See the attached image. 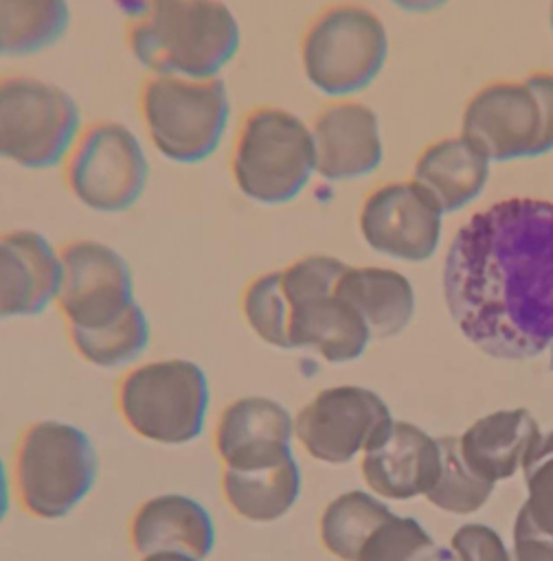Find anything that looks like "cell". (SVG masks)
<instances>
[{
  "instance_id": "f1b7e54d",
  "label": "cell",
  "mask_w": 553,
  "mask_h": 561,
  "mask_svg": "<svg viewBox=\"0 0 553 561\" xmlns=\"http://www.w3.org/2000/svg\"><path fill=\"white\" fill-rule=\"evenodd\" d=\"M241 316L248 329L268 346L287 351V302L279 270L255 276L241 291Z\"/></svg>"
},
{
  "instance_id": "8fae6325",
  "label": "cell",
  "mask_w": 553,
  "mask_h": 561,
  "mask_svg": "<svg viewBox=\"0 0 553 561\" xmlns=\"http://www.w3.org/2000/svg\"><path fill=\"white\" fill-rule=\"evenodd\" d=\"M61 167L68 193L94 213L132 208L149 180V162L138 136L116 121L81 127Z\"/></svg>"
},
{
  "instance_id": "83f0119b",
  "label": "cell",
  "mask_w": 553,
  "mask_h": 561,
  "mask_svg": "<svg viewBox=\"0 0 553 561\" xmlns=\"http://www.w3.org/2000/svg\"><path fill=\"white\" fill-rule=\"evenodd\" d=\"M358 561H452L415 517L393 515L362 546Z\"/></svg>"
},
{
  "instance_id": "5b68a950",
  "label": "cell",
  "mask_w": 553,
  "mask_h": 561,
  "mask_svg": "<svg viewBox=\"0 0 553 561\" xmlns=\"http://www.w3.org/2000/svg\"><path fill=\"white\" fill-rule=\"evenodd\" d=\"M230 173L239 193L255 204L292 202L316 173L309 127L285 107H252L237 127Z\"/></svg>"
},
{
  "instance_id": "5bb4252c",
  "label": "cell",
  "mask_w": 553,
  "mask_h": 561,
  "mask_svg": "<svg viewBox=\"0 0 553 561\" xmlns=\"http://www.w3.org/2000/svg\"><path fill=\"white\" fill-rule=\"evenodd\" d=\"M441 215L439 202L419 182H388L364 197L358 224L375 252L424 261L439 245Z\"/></svg>"
},
{
  "instance_id": "e575fe53",
  "label": "cell",
  "mask_w": 553,
  "mask_h": 561,
  "mask_svg": "<svg viewBox=\"0 0 553 561\" xmlns=\"http://www.w3.org/2000/svg\"><path fill=\"white\" fill-rule=\"evenodd\" d=\"M138 561H198V559L184 557V554H173V552H160V554H145V557H138Z\"/></svg>"
},
{
  "instance_id": "836d02e7",
  "label": "cell",
  "mask_w": 553,
  "mask_h": 561,
  "mask_svg": "<svg viewBox=\"0 0 553 561\" xmlns=\"http://www.w3.org/2000/svg\"><path fill=\"white\" fill-rule=\"evenodd\" d=\"M391 2L408 13H428L443 7L448 0H391Z\"/></svg>"
},
{
  "instance_id": "6da1fadb",
  "label": "cell",
  "mask_w": 553,
  "mask_h": 561,
  "mask_svg": "<svg viewBox=\"0 0 553 561\" xmlns=\"http://www.w3.org/2000/svg\"><path fill=\"white\" fill-rule=\"evenodd\" d=\"M443 296L461 333L500 359L553 344V202L509 197L474 213L443 263Z\"/></svg>"
},
{
  "instance_id": "3957f363",
  "label": "cell",
  "mask_w": 553,
  "mask_h": 561,
  "mask_svg": "<svg viewBox=\"0 0 553 561\" xmlns=\"http://www.w3.org/2000/svg\"><path fill=\"white\" fill-rule=\"evenodd\" d=\"M9 473L22 511L35 519L55 522L90 495L99 476V456L81 427L40 419L18 436Z\"/></svg>"
},
{
  "instance_id": "d6986e66",
  "label": "cell",
  "mask_w": 553,
  "mask_h": 561,
  "mask_svg": "<svg viewBox=\"0 0 553 561\" xmlns=\"http://www.w3.org/2000/svg\"><path fill=\"white\" fill-rule=\"evenodd\" d=\"M360 471L366 486L382 497L426 495L441 473L439 443L406 421H393L388 432L362 454Z\"/></svg>"
},
{
  "instance_id": "1f68e13d",
  "label": "cell",
  "mask_w": 553,
  "mask_h": 561,
  "mask_svg": "<svg viewBox=\"0 0 553 561\" xmlns=\"http://www.w3.org/2000/svg\"><path fill=\"white\" fill-rule=\"evenodd\" d=\"M514 561H553V537L540 533L524 515H516L514 524Z\"/></svg>"
},
{
  "instance_id": "4316f807",
  "label": "cell",
  "mask_w": 553,
  "mask_h": 561,
  "mask_svg": "<svg viewBox=\"0 0 553 561\" xmlns=\"http://www.w3.org/2000/svg\"><path fill=\"white\" fill-rule=\"evenodd\" d=\"M441 451V473L426 500L445 513L467 515L478 511L492 495L494 484L478 478L463 460L459 436L437 438Z\"/></svg>"
},
{
  "instance_id": "52a82bcc",
  "label": "cell",
  "mask_w": 553,
  "mask_h": 561,
  "mask_svg": "<svg viewBox=\"0 0 553 561\" xmlns=\"http://www.w3.org/2000/svg\"><path fill=\"white\" fill-rule=\"evenodd\" d=\"M138 110L151 145L171 162L198 164L219 147L230 96L219 77L151 75L140 85Z\"/></svg>"
},
{
  "instance_id": "ba28073f",
  "label": "cell",
  "mask_w": 553,
  "mask_h": 561,
  "mask_svg": "<svg viewBox=\"0 0 553 561\" xmlns=\"http://www.w3.org/2000/svg\"><path fill=\"white\" fill-rule=\"evenodd\" d=\"M461 136L489 160L533 158L553 149V72L494 81L465 105Z\"/></svg>"
},
{
  "instance_id": "7a4b0ae2",
  "label": "cell",
  "mask_w": 553,
  "mask_h": 561,
  "mask_svg": "<svg viewBox=\"0 0 553 561\" xmlns=\"http://www.w3.org/2000/svg\"><path fill=\"white\" fill-rule=\"evenodd\" d=\"M239 42V22L222 0H145L127 26V48L151 75L219 77Z\"/></svg>"
},
{
  "instance_id": "30bf717a",
  "label": "cell",
  "mask_w": 553,
  "mask_h": 561,
  "mask_svg": "<svg viewBox=\"0 0 553 561\" xmlns=\"http://www.w3.org/2000/svg\"><path fill=\"white\" fill-rule=\"evenodd\" d=\"M81 131L77 101L64 88L33 77H0V158L44 171L59 167Z\"/></svg>"
},
{
  "instance_id": "f546056e",
  "label": "cell",
  "mask_w": 553,
  "mask_h": 561,
  "mask_svg": "<svg viewBox=\"0 0 553 561\" xmlns=\"http://www.w3.org/2000/svg\"><path fill=\"white\" fill-rule=\"evenodd\" d=\"M522 471L529 497L518 513L540 533L553 537V432L540 436L527 451Z\"/></svg>"
},
{
  "instance_id": "9a60e30c",
  "label": "cell",
  "mask_w": 553,
  "mask_h": 561,
  "mask_svg": "<svg viewBox=\"0 0 553 561\" xmlns=\"http://www.w3.org/2000/svg\"><path fill=\"white\" fill-rule=\"evenodd\" d=\"M294 416L276 399L237 397L213 427V447L224 469H263L294 456Z\"/></svg>"
},
{
  "instance_id": "44dd1931",
  "label": "cell",
  "mask_w": 553,
  "mask_h": 561,
  "mask_svg": "<svg viewBox=\"0 0 553 561\" xmlns=\"http://www.w3.org/2000/svg\"><path fill=\"white\" fill-rule=\"evenodd\" d=\"M489 162L465 136H452L421 151L413 178L439 202L443 213H454L478 197L489 175Z\"/></svg>"
},
{
  "instance_id": "4dcf8cb0",
  "label": "cell",
  "mask_w": 553,
  "mask_h": 561,
  "mask_svg": "<svg viewBox=\"0 0 553 561\" xmlns=\"http://www.w3.org/2000/svg\"><path fill=\"white\" fill-rule=\"evenodd\" d=\"M454 561H514L500 535L485 524H465L452 535Z\"/></svg>"
},
{
  "instance_id": "7c38bea8",
  "label": "cell",
  "mask_w": 553,
  "mask_h": 561,
  "mask_svg": "<svg viewBox=\"0 0 553 561\" xmlns=\"http://www.w3.org/2000/svg\"><path fill=\"white\" fill-rule=\"evenodd\" d=\"M393 416L384 399L362 386L316 392L294 416V438L318 462L345 465L380 440Z\"/></svg>"
},
{
  "instance_id": "603a6c76",
  "label": "cell",
  "mask_w": 553,
  "mask_h": 561,
  "mask_svg": "<svg viewBox=\"0 0 553 561\" xmlns=\"http://www.w3.org/2000/svg\"><path fill=\"white\" fill-rule=\"evenodd\" d=\"M219 489L226 506L246 522L272 524L301 497L303 473L294 456L263 469H224Z\"/></svg>"
},
{
  "instance_id": "cb8c5ba5",
  "label": "cell",
  "mask_w": 553,
  "mask_h": 561,
  "mask_svg": "<svg viewBox=\"0 0 553 561\" xmlns=\"http://www.w3.org/2000/svg\"><path fill=\"white\" fill-rule=\"evenodd\" d=\"M68 24V0H0V55L42 53L64 37Z\"/></svg>"
},
{
  "instance_id": "e0dca14e",
  "label": "cell",
  "mask_w": 553,
  "mask_h": 561,
  "mask_svg": "<svg viewBox=\"0 0 553 561\" xmlns=\"http://www.w3.org/2000/svg\"><path fill=\"white\" fill-rule=\"evenodd\" d=\"M316 173L331 182L356 180L382 162V138L375 112L358 101L323 107L312 125Z\"/></svg>"
},
{
  "instance_id": "277c9868",
  "label": "cell",
  "mask_w": 553,
  "mask_h": 561,
  "mask_svg": "<svg viewBox=\"0 0 553 561\" xmlns=\"http://www.w3.org/2000/svg\"><path fill=\"white\" fill-rule=\"evenodd\" d=\"M114 399L119 416L138 438L178 447L202 436L211 386L198 362L167 357L132 366L119 379Z\"/></svg>"
},
{
  "instance_id": "484cf974",
  "label": "cell",
  "mask_w": 553,
  "mask_h": 561,
  "mask_svg": "<svg viewBox=\"0 0 553 561\" xmlns=\"http://www.w3.org/2000/svg\"><path fill=\"white\" fill-rule=\"evenodd\" d=\"M72 351L97 368H125L149 346L151 329L136 300L121 318L99 329H66Z\"/></svg>"
},
{
  "instance_id": "8992f818",
  "label": "cell",
  "mask_w": 553,
  "mask_h": 561,
  "mask_svg": "<svg viewBox=\"0 0 553 561\" xmlns=\"http://www.w3.org/2000/svg\"><path fill=\"white\" fill-rule=\"evenodd\" d=\"M347 263L327 254H307L279 270L287 302V351L305 348L329 364L358 359L371 333L360 313L338 296L336 283Z\"/></svg>"
},
{
  "instance_id": "7402d4cb",
  "label": "cell",
  "mask_w": 553,
  "mask_h": 561,
  "mask_svg": "<svg viewBox=\"0 0 553 561\" xmlns=\"http://www.w3.org/2000/svg\"><path fill=\"white\" fill-rule=\"evenodd\" d=\"M336 291L360 313L371 340L397 335L415 311V294L408 278L388 267L347 265L336 283Z\"/></svg>"
},
{
  "instance_id": "ac0fdd59",
  "label": "cell",
  "mask_w": 553,
  "mask_h": 561,
  "mask_svg": "<svg viewBox=\"0 0 553 561\" xmlns=\"http://www.w3.org/2000/svg\"><path fill=\"white\" fill-rule=\"evenodd\" d=\"M61 280L59 250L35 230L0 234V318H31L55 305Z\"/></svg>"
},
{
  "instance_id": "d590c367",
  "label": "cell",
  "mask_w": 553,
  "mask_h": 561,
  "mask_svg": "<svg viewBox=\"0 0 553 561\" xmlns=\"http://www.w3.org/2000/svg\"><path fill=\"white\" fill-rule=\"evenodd\" d=\"M549 18H551V28H553V2H551V15Z\"/></svg>"
},
{
  "instance_id": "ffe728a7",
  "label": "cell",
  "mask_w": 553,
  "mask_h": 561,
  "mask_svg": "<svg viewBox=\"0 0 553 561\" xmlns=\"http://www.w3.org/2000/svg\"><path fill=\"white\" fill-rule=\"evenodd\" d=\"M533 414L524 408L498 410L472 423L461 436V456L465 465L483 480L496 484L511 478L540 438Z\"/></svg>"
},
{
  "instance_id": "9c48e42d",
  "label": "cell",
  "mask_w": 553,
  "mask_h": 561,
  "mask_svg": "<svg viewBox=\"0 0 553 561\" xmlns=\"http://www.w3.org/2000/svg\"><path fill=\"white\" fill-rule=\"evenodd\" d=\"M386 53L382 20L353 2L323 9L301 37L305 79L327 96H349L366 88L380 75Z\"/></svg>"
},
{
  "instance_id": "4fadbf2b",
  "label": "cell",
  "mask_w": 553,
  "mask_h": 561,
  "mask_svg": "<svg viewBox=\"0 0 553 561\" xmlns=\"http://www.w3.org/2000/svg\"><path fill=\"white\" fill-rule=\"evenodd\" d=\"M61 280L55 307L66 329H99L121 318L134 302L127 261L108 243L72 239L59 248Z\"/></svg>"
},
{
  "instance_id": "d6a6232c",
  "label": "cell",
  "mask_w": 553,
  "mask_h": 561,
  "mask_svg": "<svg viewBox=\"0 0 553 561\" xmlns=\"http://www.w3.org/2000/svg\"><path fill=\"white\" fill-rule=\"evenodd\" d=\"M11 495H13V486H11V473L7 462L0 456V524L4 522L9 506H11Z\"/></svg>"
},
{
  "instance_id": "2e32d148",
  "label": "cell",
  "mask_w": 553,
  "mask_h": 561,
  "mask_svg": "<svg viewBox=\"0 0 553 561\" xmlns=\"http://www.w3.org/2000/svg\"><path fill=\"white\" fill-rule=\"evenodd\" d=\"M127 539L138 557L173 552L206 561L217 541L215 519L193 495L167 491L143 500L127 524Z\"/></svg>"
},
{
  "instance_id": "d4e9b609",
  "label": "cell",
  "mask_w": 553,
  "mask_h": 561,
  "mask_svg": "<svg viewBox=\"0 0 553 561\" xmlns=\"http://www.w3.org/2000/svg\"><path fill=\"white\" fill-rule=\"evenodd\" d=\"M395 513L366 491H345L320 513L318 537L327 552L340 561H358L371 533Z\"/></svg>"
}]
</instances>
